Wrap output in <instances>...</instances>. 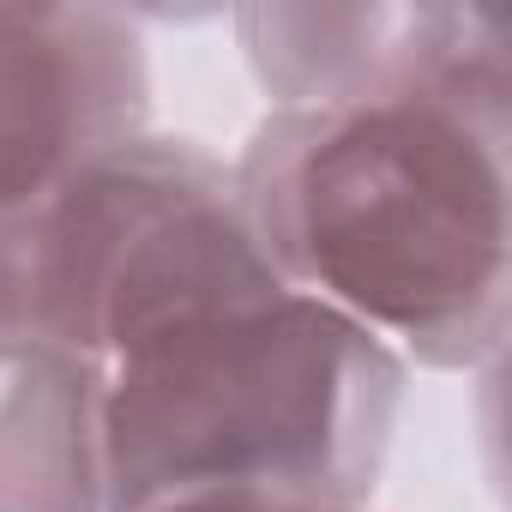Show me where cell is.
Here are the masks:
<instances>
[{
  "mask_svg": "<svg viewBox=\"0 0 512 512\" xmlns=\"http://www.w3.org/2000/svg\"><path fill=\"white\" fill-rule=\"evenodd\" d=\"M512 85H422L272 109L235 193L278 278L404 368H482L506 338Z\"/></svg>",
  "mask_w": 512,
  "mask_h": 512,
  "instance_id": "1",
  "label": "cell"
},
{
  "mask_svg": "<svg viewBox=\"0 0 512 512\" xmlns=\"http://www.w3.org/2000/svg\"><path fill=\"white\" fill-rule=\"evenodd\" d=\"M151 512H362L344 500H308V494H253V488H217V494H187L163 500Z\"/></svg>",
  "mask_w": 512,
  "mask_h": 512,
  "instance_id": "7",
  "label": "cell"
},
{
  "mask_svg": "<svg viewBox=\"0 0 512 512\" xmlns=\"http://www.w3.org/2000/svg\"><path fill=\"white\" fill-rule=\"evenodd\" d=\"M151 67L121 13L0 7V229L145 133Z\"/></svg>",
  "mask_w": 512,
  "mask_h": 512,
  "instance_id": "4",
  "label": "cell"
},
{
  "mask_svg": "<svg viewBox=\"0 0 512 512\" xmlns=\"http://www.w3.org/2000/svg\"><path fill=\"white\" fill-rule=\"evenodd\" d=\"M235 37L272 109H332L422 85H512L488 7H241Z\"/></svg>",
  "mask_w": 512,
  "mask_h": 512,
  "instance_id": "5",
  "label": "cell"
},
{
  "mask_svg": "<svg viewBox=\"0 0 512 512\" xmlns=\"http://www.w3.org/2000/svg\"><path fill=\"white\" fill-rule=\"evenodd\" d=\"M272 278L235 169L193 139L139 133L0 229V332L109 368L139 338Z\"/></svg>",
  "mask_w": 512,
  "mask_h": 512,
  "instance_id": "3",
  "label": "cell"
},
{
  "mask_svg": "<svg viewBox=\"0 0 512 512\" xmlns=\"http://www.w3.org/2000/svg\"><path fill=\"white\" fill-rule=\"evenodd\" d=\"M0 512H103V368L0 332Z\"/></svg>",
  "mask_w": 512,
  "mask_h": 512,
  "instance_id": "6",
  "label": "cell"
},
{
  "mask_svg": "<svg viewBox=\"0 0 512 512\" xmlns=\"http://www.w3.org/2000/svg\"><path fill=\"white\" fill-rule=\"evenodd\" d=\"M410 368L284 278L211 302L103 368V512L253 488L362 506Z\"/></svg>",
  "mask_w": 512,
  "mask_h": 512,
  "instance_id": "2",
  "label": "cell"
}]
</instances>
